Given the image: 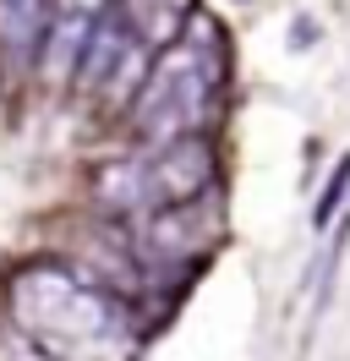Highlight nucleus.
<instances>
[{
    "instance_id": "1",
    "label": "nucleus",
    "mask_w": 350,
    "mask_h": 361,
    "mask_svg": "<svg viewBox=\"0 0 350 361\" xmlns=\"http://www.w3.org/2000/svg\"><path fill=\"white\" fill-rule=\"evenodd\" d=\"M6 329L49 361H131L137 317L93 274L28 263L6 279Z\"/></svg>"
},
{
    "instance_id": "2",
    "label": "nucleus",
    "mask_w": 350,
    "mask_h": 361,
    "mask_svg": "<svg viewBox=\"0 0 350 361\" xmlns=\"http://www.w3.org/2000/svg\"><path fill=\"white\" fill-rule=\"evenodd\" d=\"M224 71H230L224 27L208 11H192L186 27L175 33V44L153 55L131 93V132L148 148H164L175 137H203L219 115Z\"/></svg>"
},
{
    "instance_id": "3",
    "label": "nucleus",
    "mask_w": 350,
    "mask_h": 361,
    "mask_svg": "<svg viewBox=\"0 0 350 361\" xmlns=\"http://www.w3.org/2000/svg\"><path fill=\"white\" fill-rule=\"evenodd\" d=\"M219 180L214 137H175L164 148H148L137 159H109L93 170V197L121 219H148L159 208H181L208 197Z\"/></svg>"
},
{
    "instance_id": "4",
    "label": "nucleus",
    "mask_w": 350,
    "mask_h": 361,
    "mask_svg": "<svg viewBox=\"0 0 350 361\" xmlns=\"http://www.w3.org/2000/svg\"><path fill=\"white\" fill-rule=\"evenodd\" d=\"M214 241H219L214 192L197 197V203H181V208H159L148 219H131V230H126V247L137 257V269H164V274L203 263Z\"/></svg>"
},
{
    "instance_id": "5",
    "label": "nucleus",
    "mask_w": 350,
    "mask_h": 361,
    "mask_svg": "<svg viewBox=\"0 0 350 361\" xmlns=\"http://www.w3.org/2000/svg\"><path fill=\"white\" fill-rule=\"evenodd\" d=\"M192 11L197 0H109V17L126 27V39L143 55H159L164 44H175V33L186 27Z\"/></svg>"
},
{
    "instance_id": "6",
    "label": "nucleus",
    "mask_w": 350,
    "mask_h": 361,
    "mask_svg": "<svg viewBox=\"0 0 350 361\" xmlns=\"http://www.w3.org/2000/svg\"><path fill=\"white\" fill-rule=\"evenodd\" d=\"M44 23H49V0H0V55L6 61L39 55Z\"/></svg>"
},
{
    "instance_id": "7",
    "label": "nucleus",
    "mask_w": 350,
    "mask_h": 361,
    "mask_svg": "<svg viewBox=\"0 0 350 361\" xmlns=\"http://www.w3.org/2000/svg\"><path fill=\"white\" fill-rule=\"evenodd\" d=\"M345 192H350V154L334 164V176L323 180V197H318V208H312V225L328 230L334 225V214H339V203H345Z\"/></svg>"
},
{
    "instance_id": "8",
    "label": "nucleus",
    "mask_w": 350,
    "mask_h": 361,
    "mask_svg": "<svg viewBox=\"0 0 350 361\" xmlns=\"http://www.w3.org/2000/svg\"><path fill=\"white\" fill-rule=\"evenodd\" d=\"M0 361H49V356H39L28 339H17L11 329H0Z\"/></svg>"
}]
</instances>
